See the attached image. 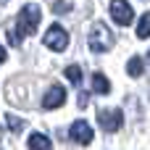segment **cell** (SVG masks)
<instances>
[{
  "label": "cell",
  "instance_id": "obj_13",
  "mask_svg": "<svg viewBox=\"0 0 150 150\" xmlns=\"http://www.w3.org/2000/svg\"><path fill=\"white\" fill-rule=\"evenodd\" d=\"M5 121H8V129H11V132H16V134L24 129V119L13 116V113H8V116H5Z\"/></svg>",
  "mask_w": 150,
  "mask_h": 150
},
{
  "label": "cell",
  "instance_id": "obj_10",
  "mask_svg": "<svg viewBox=\"0 0 150 150\" xmlns=\"http://www.w3.org/2000/svg\"><path fill=\"white\" fill-rule=\"evenodd\" d=\"M142 71H145V63H142V58H129V63H127V74L129 76H142Z\"/></svg>",
  "mask_w": 150,
  "mask_h": 150
},
{
  "label": "cell",
  "instance_id": "obj_17",
  "mask_svg": "<svg viewBox=\"0 0 150 150\" xmlns=\"http://www.w3.org/2000/svg\"><path fill=\"white\" fill-rule=\"evenodd\" d=\"M5 58H8V55H5V47L0 45V63H5Z\"/></svg>",
  "mask_w": 150,
  "mask_h": 150
},
{
  "label": "cell",
  "instance_id": "obj_8",
  "mask_svg": "<svg viewBox=\"0 0 150 150\" xmlns=\"http://www.w3.org/2000/svg\"><path fill=\"white\" fill-rule=\"evenodd\" d=\"M26 145H29V150H53V142H50L42 132H32Z\"/></svg>",
  "mask_w": 150,
  "mask_h": 150
},
{
  "label": "cell",
  "instance_id": "obj_7",
  "mask_svg": "<svg viewBox=\"0 0 150 150\" xmlns=\"http://www.w3.org/2000/svg\"><path fill=\"white\" fill-rule=\"evenodd\" d=\"M63 103H66V90H63L61 84H53V87L45 92V98H42V108H45V111L61 108Z\"/></svg>",
  "mask_w": 150,
  "mask_h": 150
},
{
  "label": "cell",
  "instance_id": "obj_11",
  "mask_svg": "<svg viewBox=\"0 0 150 150\" xmlns=\"http://www.w3.org/2000/svg\"><path fill=\"white\" fill-rule=\"evenodd\" d=\"M137 37H140V40L150 37V11L142 13V18H140V24H137Z\"/></svg>",
  "mask_w": 150,
  "mask_h": 150
},
{
  "label": "cell",
  "instance_id": "obj_19",
  "mask_svg": "<svg viewBox=\"0 0 150 150\" xmlns=\"http://www.w3.org/2000/svg\"><path fill=\"white\" fill-rule=\"evenodd\" d=\"M148 55H150V53H148Z\"/></svg>",
  "mask_w": 150,
  "mask_h": 150
},
{
  "label": "cell",
  "instance_id": "obj_1",
  "mask_svg": "<svg viewBox=\"0 0 150 150\" xmlns=\"http://www.w3.org/2000/svg\"><path fill=\"white\" fill-rule=\"evenodd\" d=\"M40 18H42V11H40V5H24L21 8V13H18V18H16V29L21 32V34H34L37 32V26H40Z\"/></svg>",
  "mask_w": 150,
  "mask_h": 150
},
{
  "label": "cell",
  "instance_id": "obj_15",
  "mask_svg": "<svg viewBox=\"0 0 150 150\" xmlns=\"http://www.w3.org/2000/svg\"><path fill=\"white\" fill-rule=\"evenodd\" d=\"M53 11H55V13H58V11H69V3H58V0H55V3H53Z\"/></svg>",
  "mask_w": 150,
  "mask_h": 150
},
{
  "label": "cell",
  "instance_id": "obj_3",
  "mask_svg": "<svg viewBox=\"0 0 150 150\" xmlns=\"http://www.w3.org/2000/svg\"><path fill=\"white\" fill-rule=\"evenodd\" d=\"M50 50H55V53H61V50H66L69 47V34H66V29L63 26H58V24H53L47 32H45V40H42Z\"/></svg>",
  "mask_w": 150,
  "mask_h": 150
},
{
  "label": "cell",
  "instance_id": "obj_14",
  "mask_svg": "<svg viewBox=\"0 0 150 150\" xmlns=\"http://www.w3.org/2000/svg\"><path fill=\"white\" fill-rule=\"evenodd\" d=\"M21 37H24V34H21V32H18L16 26H13L11 32H8V42H11L13 47H18V45H21Z\"/></svg>",
  "mask_w": 150,
  "mask_h": 150
},
{
  "label": "cell",
  "instance_id": "obj_6",
  "mask_svg": "<svg viewBox=\"0 0 150 150\" xmlns=\"http://www.w3.org/2000/svg\"><path fill=\"white\" fill-rule=\"evenodd\" d=\"M69 137L76 142V145H90L92 142V127L87 124V121H74L71 124V129H69Z\"/></svg>",
  "mask_w": 150,
  "mask_h": 150
},
{
  "label": "cell",
  "instance_id": "obj_5",
  "mask_svg": "<svg viewBox=\"0 0 150 150\" xmlns=\"http://www.w3.org/2000/svg\"><path fill=\"white\" fill-rule=\"evenodd\" d=\"M98 121L105 132H119L121 121H124V113L119 108H103V111H98Z\"/></svg>",
  "mask_w": 150,
  "mask_h": 150
},
{
  "label": "cell",
  "instance_id": "obj_16",
  "mask_svg": "<svg viewBox=\"0 0 150 150\" xmlns=\"http://www.w3.org/2000/svg\"><path fill=\"white\" fill-rule=\"evenodd\" d=\"M87 105V92H79V108Z\"/></svg>",
  "mask_w": 150,
  "mask_h": 150
},
{
  "label": "cell",
  "instance_id": "obj_4",
  "mask_svg": "<svg viewBox=\"0 0 150 150\" xmlns=\"http://www.w3.org/2000/svg\"><path fill=\"white\" fill-rule=\"evenodd\" d=\"M111 18L119 24V26H129L134 21V11L127 0H111Z\"/></svg>",
  "mask_w": 150,
  "mask_h": 150
},
{
  "label": "cell",
  "instance_id": "obj_9",
  "mask_svg": "<svg viewBox=\"0 0 150 150\" xmlns=\"http://www.w3.org/2000/svg\"><path fill=\"white\" fill-rule=\"evenodd\" d=\"M92 90L100 92V95H108V92H111V82L105 79V74H100V71L92 74Z\"/></svg>",
  "mask_w": 150,
  "mask_h": 150
},
{
  "label": "cell",
  "instance_id": "obj_18",
  "mask_svg": "<svg viewBox=\"0 0 150 150\" xmlns=\"http://www.w3.org/2000/svg\"><path fill=\"white\" fill-rule=\"evenodd\" d=\"M0 3H3V0H0Z\"/></svg>",
  "mask_w": 150,
  "mask_h": 150
},
{
  "label": "cell",
  "instance_id": "obj_2",
  "mask_svg": "<svg viewBox=\"0 0 150 150\" xmlns=\"http://www.w3.org/2000/svg\"><path fill=\"white\" fill-rule=\"evenodd\" d=\"M113 42H116V37L111 34V29L105 24H95L92 26V32H90V50L92 53H108L113 47Z\"/></svg>",
  "mask_w": 150,
  "mask_h": 150
},
{
  "label": "cell",
  "instance_id": "obj_12",
  "mask_svg": "<svg viewBox=\"0 0 150 150\" xmlns=\"http://www.w3.org/2000/svg\"><path fill=\"white\" fill-rule=\"evenodd\" d=\"M63 74H66V79H69L71 84H76V87L82 84V69H79V66H66Z\"/></svg>",
  "mask_w": 150,
  "mask_h": 150
}]
</instances>
